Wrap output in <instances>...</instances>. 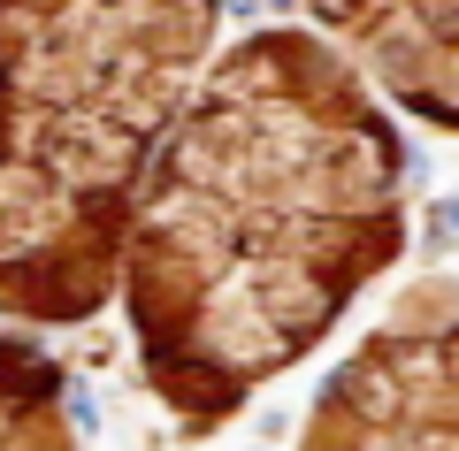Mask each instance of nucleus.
Instances as JSON below:
<instances>
[{
  "mask_svg": "<svg viewBox=\"0 0 459 451\" xmlns=\"http://www.w3.org/2000/svg\"><path fill=\"white\" fill-rule=\"evenodd\" d=\"M398 253V138L322 39H246L138 169L115 275L146 375L214 421Z\"/></svg>",
  "mask_w": 459,
  "mask_h": 451,
  "instance_id": "obj_1",
  "label": "nucleus"
},
{
  "mask_svg": "<svg viewBox=\"0 0 459 451\" xmlns=\"http://www.w3.org/2000/svg\"><path fill=\"white\" fill-rule=\"evenodd\" d=\"M222 0H0V314L115 283L138 169L192 100Z\"/></svg>",
  "mask_w": 459,
  "mask_h": 451,
  "instance_id": "obj_2",
  "label": "nucleus"
},
{
  "mask_svg": "<svg viewBox=\"0 0 459 451\" xmlns=\"http://www.w3.org/2000/svg\"><path fill=\"white\" fill-rule=\"evenodd\" d=\"M413 299L329 383L307 451H459V307H437L444 291Z\"/></svg>",
  "mask_w": 459,
  "mask_h": 451,
  "instance_id": "obj_3",
  "label": "nucleus"
},
{
  "mask_svg": "<svg viewBox=\"0 0 459 451\" xmlns=\"http://www.w3.org/2000/svg\"><path fill=\"white\" fill-rule=\"evenodd\" d=\"M344 31L398 108L459 130V0H337Z\"/></svg>",
  "mask_w": 459,
  "mask_h": 451,
  "instance_id": "obj_4",
  "label": "nucleus"
},
{
  "mask_svg": "<svg viewBox=\"0 0 459 451\" xmlns=\"http://www.w3.org/2000/svg\"><path fill=\"white\" fill-rule=\"evenodd\" d=\"M47 398H54V375L39 368V352L0 337V451H62Z\"/></svg>",
  "mask_w": 459,
  "mask_h": 451,
  "instance_id": "obj_5",
  "label": "nucleus"
},
{
  "mask_svg": "<svg viewBox=\"0 0 459 451\" xmlns=\"http://www.w3.org/2000/svg\"><path fill=\"white\" fill-rule=\"evenodd\" d=\"M314 8H322V23H329V16H337V0H314Z\"/></svg>",
  "mask_w": 459,
  "mask_h": 451,
  "instance_id": "obj_6",
  "label": "nucleus"
}]
</instances>
